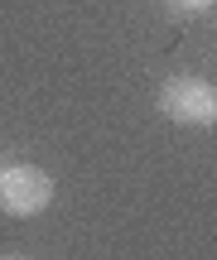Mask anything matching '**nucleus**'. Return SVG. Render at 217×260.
I'll list each match as a JSON object with an SVG mask.
<instances>
[{
  "instance_id": "1",
  "label": "nucleus",
  "mask_w": 217,
  "mask_h": 260,
  "mask_svg": "<svg viewBox=\"0 0 217 260\" xmlns=\"http://www.w3.org/2000/svg\"><path fill=\"white\" fill-rule=\"evenodd\" d=\"M154 102L174 125H193V130L217 125V87L208 77H169Z\"/></svg>"
},
{
  "instance_id": "2",
  "label": "nucleus",
  "mask_w": 217,
  "mask_h": 260,
  "mask_svg": "<svg viewBox=\"0 0 217 260\" xmlns=\"http://www.w3.org/2000/svg\"><path fill=\"white\" fill-rule=\"evenodd\" d=\"M53 203V178L39 164H0V212L5 217H39Z\"/></svg>"
},
{
  "instance_id": "3",
  "label": "nucleus",
  "mask_w": 217,
  "mask_h": 260,
  "mask_svg": "<svg viewBox=\"0 0 217 260\" xmlns=\"http://www.w3.org/2000/svg\"><path fill=\"white\" fill-rule=\"evenodd\" d=\"M174 5H189V10H203L208 0H174Z\"/></svg>"
},
{
  "instance_id": "4",
  "label": "nucleus",
  "mask_w": 217,
  "mask_h": 260,
  "mask_svg": "<svg viewBox=\"0 0 217 260\" xmlns=\"http://www.w3.org/2000/svg\"><path fill=\"white\" fill-rule=\"evenodd\" d=\"M0 164H5V159H0Z\"/></svg>"
}]
</instances>
